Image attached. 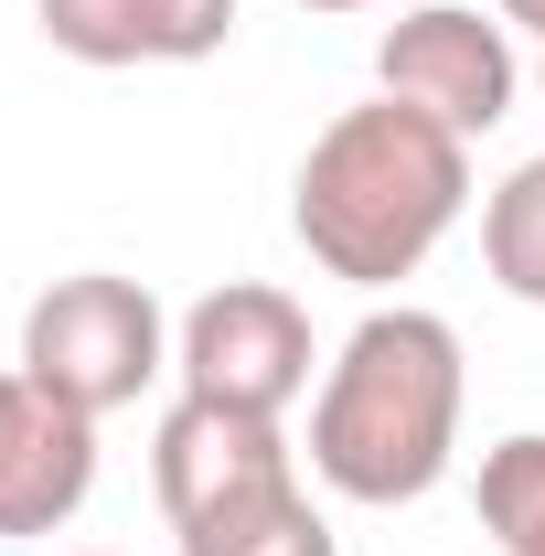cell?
<instances>
[{
	"label": "cell",
	"mask_w": 545,
	"mask_h": 556,
	"mask_svg": "<svg viewBox=\"0 0 545 556\" xmlns=\"http://www.w3.org/2000/svg\"><path fill=\"white\" fill-rule=\"evenodd\" d=\"M460 204H471V139H449L439 118H417L396 97L342 108L289 182V225H300L310 268L353 278V289L417 278L428 247L460 225Z\"/></svg>",
	"instance_id": "cell-1"
},
{
	"label": "cell",
	"mask_w": 545,
	"mask_h": 556,
	"mask_svg": "<svg viewBox=\"0 0 545 556\" xmlns=\"http://www.w3.org/2000/svg\"><path fill=\"white\" fill-rule=\"evenodd\" d=\"M460 332L439 311H364L342 353L321 364V396H310V471L342 503H417V492L449 482L460 460Z\"/></svg>",
	"instance_id": "cell-2"
},
{
	"label": "cell",
	"mask_w": 545,
	"mask_h": 556,
	"mask_svg": "<svg viewBox=\"0 0 545 556\" xmlns=\"http://www.w3.org/2000/svg\"><path fill=\"white\" fill-rule=\"evenodd\" d=\"M22 375L43 396H65L86 417H118L150 396V375H172V321L150 300V278L75 268L22 311Z\"/></svg>",
	"instance_id": "cell-3"
},
{
	"label": "cell",
	"mask_w": 545,
	"mask_h": 556,
	"mask_svg": "<svg viewBox=\"0 0 545 556\" xmlns=\"http://www.w3.org/2000/svg\"><path fill=\"white\" fill-rule=\"evenodd\" d=\"M375 97L439 118L449 139H492L514 118V97H524L514 22L471 11V0H417L407 22H385V43H375Z\"/></svg>",
	"instance_id": "cell-4"
},
{
	"label": "cell",
	"mask_w": 545,
	"mask_h": 556,
	"mask_svg": "<svg viewBox=\"0 0 545 556\" xmlns=\"http://www.w3.org/2000/svg\"><path fill=\"white\" fill-rule=\"evenodd\" d=\"M172 375L182 396L204 407H236V417H289L310 396V311L268 289V278H225L182 311L172 332Z\"/></svg>",
	"instance_id": "cell-5"
},
{
	"label": "cell",
	"mask_w": 545,
	"mask_h": 556,
	"mask_svg": "<svg viewBox=\"0 0 545 556\" xmlns=\"http://www.w3.org/2000/svg\"><path fill=\"white\" fill-rule=\"evenodd\" d=\"M289 482H300V450L278 439V417H236V407L182 396L150 428V492H161L172 535H193V525L236 514V503H268Z\"/></svg>",
	"instance_id": "cell-6"
},
{
	"label": "cell",
	"mask_w": 545,
	"mask_h": 556,
	"mask_svg": "<svg viewBox=\"0 0 545 556\" xmlns=\"http://www.w3.org/2000/svg\"><path fill=\"white\" fill-rule=\"evenodd\" d=\"M97 492V417L43 396L33 375L0 386V535H54Z\"/></svg>",
	"instance_id": "cell-7"
},
{
	"label": "cell",
	"mask_w": 545,
	"mask_h": 556,
	"mask_svg": "<svg viewBox=\"0 0 545 556\" xmlns=\"http://www.w3.org/2000/svg\"><path fill=\"white\" fill-rule=\"evenodd\" d=\"M43 43L75 65H204L236 43V0H33Z\"/></svg>",
	"instance_id": "cell-8"
},
{
	"label": "cell",
	"mask_w": 545,
	"mask_h": 556,
	"mask_svg": "<svg viewBox=\"0 0 545 556\" xmlns=\"http://www.w3.org/2000/svg\"><path fill=\"white\" fill-rule=\"evenodd\" d=\"M481 268L503 278L524 311H545V161H514L503 193L481 204Z\"/></svg>",
	"instance_id": "cell-9"
},
{
	"label": "cell",
	"mask_w": 545,
	"mask_h": 556,
	"mask_svg": "<svg viewBox=\"0 0 545 556\" xmlns=\"http://www.w3.org/2000/svg\"><path fill=\"white\" fill-rule=\"evenodd\" d=\"M182 556H342V546H332V525H321V503L289 482V492H268V503H236V514L193 525Z\"/></svg>",
	"instance_id": "cell-10"
},
{
	"label": "cell",
	"mask_w": 545,
	"mask_h": 556,
	"mask_svg": "<svg viewBox=\"0 0 545 556\" xmlns=\"http://www.w3.org/2000/svg\"><path fill=\"white\" fill-rule=\"evenodd\" d=\"M481 525L503 535V556H545V439H503L481 450Z\"/></svg>",
	"instance_id": "cell-11"
},
{
	"label": "cell",
	"mask_w": 545,
	"mask_h": 556,
	"mask_svg": "<svg viewBox=\"0 0 545 556\" xmlns=\"http://www.w3.org/2000/svg\"><path fill=\"white\" fill-rule=\"evenodd\" d=\"M492 11H503L514 33H535V43H545V0H492Z\"/></svg>",
	"instance_id": "cell-12"
},
{
	"label": "cell",
	"mask_w": 545,
	"mask_h": 556,
	"mask_svg": "<svg viewBox=\"0 0 545 556\" xmlns=\"http://www.w3.org/2000/svg\"><path fill=\"white\" fill-rule=\"evenodd\" d=\"M300 11H364V0H300Z\"/></svg>",
	"instance_id": "cell-13"
},
{
	"label": "cell",
	"mask_w": 545,
	"mask_h": 556,
	"mask_svg": "<svg viewBox=\"0 0 545 556\" xmlns=\"http://www.w3.org/2000/svg\"><path fill=\"white\" fill-rule=\"evenodd\" d=\"M535 86H545V65H535Z\"/></svg>",
	"instance_id": "cell-14"
},
{
	"label": "cell",
	"mask_w": 545,
	"mask_h": 556,
	"mask_svg": "<svg viewBox=\"0 0 545 556\" xmlns=\"http://www.w3.org/2000/svg\"><path fill=\"white\" fill-rule=\"evenodd\" d=\"M0 386H11V375H0Z\"/></svg>",
	"instance_id": "cell-15"
}]
</instances>
